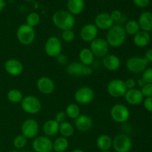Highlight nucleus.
Returning <instances> with one entry per match:
<instances>
[{
  "label": "nucleus",
  "mask_w": 152,
  "mask_h": 152,
  "mask_svg": "<svg viewBox=\"0 0 152 152\" xmlns=\"http://www.w3.org/2000/svg\"><path fill=\"white\" fill-rule=\"evenodd\" d=\"M53 25L61 31L72 30L76 25V19L67 10H56L52 16Z\"/></svg>",
  "instance_id": "obj_1"
},
{
  "label": "nucleus",
  "mask_w": 152,
  "mask_h": 152,
  "mask_svg": "<svg viewBox=\"0 0 152 152\" xmlns=\"http://www.w3.org/2000/svg\"><path fill=\"white\" fill-rule=\"evenodd\" d=\"M126 37L127 34L123 25L115 24L107 31L105 40L110 47L116 48L121 47L124 44Z\"/></svg>",
  "instance_id": "obj_2"
},
{
  "label": "nucleus",
  "mask_w": 152,
  "mask_h": 152,
  "mask_svg": "<svg viewBox=\"0 0 152 152\" xmlns=\"http://www.w3.org/2000/svg\"><path fill=\"white\" fill-rule=\"evenodd\" d=\"M16 39L20 44L23 45H30L36 39L35 29L27 24H22L16 30Z\"/></svg>",
  "instance_id": "obj_3"
},
{
  "label": "nucleus",
  "mask_w": 152,
  "mask_h": 152,
  "mask_svg": "<svg viewBox=\"0 0 152 152\" xmlns=\"http://www.w3.org/2000/svg\"><path fill=\"white\" fill-rule=\"evenodd\" d=\"M110 115L113 121L119 124H123L129 121L131 113L126 105L122 103H117L111 108Z\"/></svg>",
  "instance_id": "obj_4"
},
{
  "label": "nucleus",
  "mask_w": 152,
  "mask_h": 152,
  "mask_svg": "<svg viewBox=\"0 0 152 152\" xmlns=\"http://www.w3.org/2000/svg\"><path fill=\"white\" fill-rule=\"evenodd\" d=\"M21 108L26 114L35 115L42 110V102L38 97L33 95L24 96L21 101Z\"/></svg>",
  "instance_id": "obj_5"
},
{
  "label": "nucleus",
  "mask_w": 152,
  "mask_h": 152,
  "mask_svg": "<svg viewBox=\"0 0 152 152\" xmlns=\"http://www.w3.org/2000/svg\"><path fill=\"white\" fill-rule=\"evenodd\" d=\"M148 62L144 56H132L126 62V69L134 74H142L148 68Z\"/></svg>",
  "instance_id": "obj_6"
},
{
  "label": "nucleus",
  "mask_w": 152,
  "mask_h": 152,
  "mask_svg": "<svg viewBox=\"0 0 152 152\" xmlns=\"http://www.w3.org/2000/svg\"><path fill=\"white\" fill-rule=\"evenodd\" d=\"M74 97L77 104L83 105H88L94 99L95 93L89 86H82L76 91Z\"/></svg>",
  "instance_id": "obj_7"
},
{
  "label": "nucleus",
  "mask_w": 152,
  "mask_h": 152,
  "mask_svg": "<svg viewBox=\"0 0 152 152\" xmlns=\"http://www.w3.org/2000/svg\"><path fill=\"white\" fill-rule=\"evenodd\" d=\"M112 148L115 152H130L132 148V139L127 134H118L113 138Z\"/></svg>",
  "instance_id": "obj_8"
},
{
  "label": "nucleus",
  "mask_w": 152,
  "mask_h": 152,
  "mask_svg": "<svg viewBox=\"0 0 152 152\" xmlns=\"http://www.w3.org/2000/svg\"><path fill=\"white\" fill-rule=\"evenodd\" d=\"M66 72L72 77H89L93 74L91 66H86L80 62H72L66 66Z\"/></svg>",
  "instance_id": "obj_9"
},
{
  "label": "nucleus",
  "mask_w": 152,
  "mask_h": 152,
  "mask_svg": "<svg viewBox=\"0 0 152 152\" xmlns=\"http://www.w3.org/2000/svg\"><path fill=\"white\" fill-rule=\"evenodd\" d=\"M127 90L124 80L121 79H114L107 85V92L113 98L124 97Z\"/></svg>",
  "instance_id": "obj_10"
},
{
  "label": "nucleus",
  "mask_w": 152,
  "mask_h": 152,
  "mask_svg": "<svg viewBox=\"0 0 152 152\" xmlns=\"http://www.w3.org/2000/svg\"><path fill=\"white\" fill-rule=\"evenodd\" d=\"M45 52L50 57L56 58L62 53V44L57 37H50L45 43Z\"/></svg>",
  "instance_id": "obj_11"
},
{
  "label": "nucleus",
  "mask_w": 152,
  "mask_h": 152,
  "mask_svg": "<svg viewBox=\"0 0 152 152\" xmlns=\"http://www.w3.org/2000/svg\"><path fill=\"white\" fill-rule=\"evenodd\" d=\"M39 132V125L38 122L32 118L27 119L21 126V132L28 140H34L38 136Z\"/></svg>",
  "instance_id": "obj_12"
},
{
  "label": "nucleus",
  "mask_w": 152,
  "mask_h": 152,
  "mask_svg": "<svg viewBox=\"0 0 152 152\" xmlns=\"http://www.w3.org/2000/svg\"><path fill=\"white\" fill-rule=\"evenodd\" d=\"M90 49L95 57L103 58L109 53L110 46L105 39L97 37L90 43Z\"/></svg>",
  "instance_id": "obj_13"
},
{
  "label": "nucleus",
  "mask_w": 152,
  "mask_h": 152,
  "mask_svg": "<svg viewBox=\"0 0 152 152\" xmlns=\"http://www.w3.org/2000/svg\"><path fill=\"white\" fill-rule=\"evenodd\" d=\"M32 148L35 152H52L53 141L45 135L37 136L33 140Z\"/></svg>",
  "instance_id": "obj_14"
},
{
  "label": "nucleus",
  "mask_w": 152,
  "mask_h": 152,
  "mask_svg": "<svg viewBox=\"0 0 152 152\" xmlns=\"http://www.w3.org/2000/svg\"><path fill=\"white\" fill-rule=\"evenodd\" d=\"M99 30L94 23H88L83 25L80 31V37L84 42L91 43L97 38Z\"/></svg>",
  "instance_id": "obj_15"
},
{
  "label": "nucleus",
  "mask_w": 152,
  "mask_h": 152,
  "mask_svg": "<svg viewBox=\"0 0 152 152\" xmlns=\"http://www.w3.org/2000/svg\"><path fill=\"white\" fill-rule=\"evenodd\" d=\"M37 90L44 95H50L54 91L55 83L49 77L42 76L37 81Z\"/></svg>",
  "instance_id": "obj_16"
},
{
  "label": "nucleus",
  "mask_w": 152,
  "mask_h": 152,
  "mask_svg": "<svg viewBox=\"0 0 152 152\" xmlns=\"http://www.w3.org/2000/svg\"><path fill=\"white\" fill-rule=\"evenodd\" d=\"M4 68L6 72L13 77H18L23 73L24 65L21 61L11 58L4 62Z\"/></svg>",
  "instance_id": "obj_17"
},
{
  "label": "nucleus",
  "mask_w": 152,
  "mask_h": 152,
  "mask_svg": "<svg viewBox=\"0 0 152 152\" xmlns=\"http://www.w3.org/2000/svg\"><path fill=\"white\" fill-rule=\"evenodd\" d=\"M94 24L98 30L108 31L114 25H115L111 15L108 13H100L95 16Z\"/></svg>",
  "instance_id": "obj_18"
},
{
  "label": "nucleus",
  "mask_w": 152,
  "mask_h": 152,
  "mask_svg": "<svg viewBox=\"0 0 152 152\" xmlns=\"http://www.w3.org/2000/svg\"><path fill=\"white\" fill-rule=\"evenodd\" d=\"M75 127L79 132H88L91 130L94 126L93 119L87 114H80L74 121Z\"/></svg>",
  "instance_id": "obj_19"
},
{
  "label": "nucleus",
  "mask_w": 152,
  "mask_h": 152,
  "mask_svg": "<svg viewBox=\"0 0 152 152\" xmlns=\"http://www.w3.org/2000/svg\"><path fill=\"white\" fill-rule=\"evenodd\" d=\"M102 65L108 71H117L121 66V59L115 54H107L102 58Z\"/></svg>",
  "instance_id": "obj_20"
},
{
  "label": "nucleus",
  "mask_w": 152,
  "mask_h": 152,
  "mask_svg": "<svg viewBox=\"0 0 152 152\" xmlns=\"http://www.w3.org/2000/svg\"><path fill=\"white\" fill-rule=\"evenodd\" d=\"M125 99L128 104L131 105H138L142 102L144 96L140 88L129 89L127 90L124 96Z\"/></svg>",
  "instance_id": "obj_21"
},
{
  "label": "nucleus",
  "mask_w": 152,
  "mask_h": 152,
  "mask_svg": "<svg viewBox=\"0 0 152 152\" xmlns=\"http://www.w3.org/2000/svg\"><path fill=\"white\" fill-rule=\"evenodd\" d=\"M137 22L141 31L149 33L152 30V13L150 11H144L141 13Z\"/></svg>",
  "instance_id": "obj_22"
},
{
  "label": "nucleus",
  "mask_w": 152,
  "mask_h": 152,
  "mask_svg": "<svg viewBox=\"0 0 152 152\" xmlns=\"http://www.w3.org/2000/svg\"><path fill=\"white\" fill-rule=\"evenodd\" d=\"M59 123H58L54 119L48 120L43 123L42 132L46 137H51L56 136L59 133Z\"/></svg>",
  "instance_id": "obj_23"
},
{
  "label": "nucleus",
  "mask_w": 152,
  "mask_h": 152,
  "mask_svg": "<svg viewBox=\"0 0 152 152\" xmlns=\"http://www.w3.org/2000/svg\"><path fill=\"white\" fill-rule=\"evenodd\" d=\"M151 39V37L150 35V33L141 31V30L133 37L134 44L138 48L146 47L150 43Z\"/></svg>",
  "instance_id": "obj_24"
},
{
  "label": "nucleus",
  "mask_w": 152,
  "mask_h": 152,
  "mask_svg": "<svg viewBox=\"0 0 152 152\" xmlns=\"http://www.w3.org/2000/svg\"><path fill=\"white\" fill-rule=\"evenodd\" d=\"M67 10L72 15H79L85 8L84 0H67Z\"/></svg>",
  "instance_id": "obj_25"
},
{
  "label": "nucleus",
  "mask_w": 152,
  "mask_h": 152,
  "mask_svg": "<svg viewBox=\"0 0 152 152\" xmlns=\"http://www.w3.org/2000/svg\"><path fill=\"white\" fill-rule=\"evenodd\" d=\"M113 138L108 134H101L97 137L96 145L100 151H110L112 148Z\"/></svg>",
  "instance_id": "obj_26"
},
{
  "label": "nucleus",
  "mask_w": 152,
  "mask_h": 152,
  "mask_svg": "<svg viewBox=\"0 0 152 152\" xmlns=\"http://www.w3.org/2000/svg\"><path fill=\"white\" fill-rule=\"evenodd\" d=\"M79 62L86 66H91L94 62L95 56L89 48H85L81 49L78 54Z\"/></svg>",
  "instance_id": "obj_27"
},
{
  "label": "nucleus",
  "mask_w": 152,
  "mask_h": 152,
  "mask_svg": "<svg viewBox=\"0 0 152 152\" xmlns=\"http://www.w3.org/2000/svg\"><path fill=\"white\" fill-rule=\"evenodd\" d=\"M69 147V141L67 138L60 136L53 141V151L65 152Z\"/></svg>",
  "instance_id": "obj_28"
},
{
  "label": "nucleus",
  "mask_w": 152,
  "mask_h": 152,
  "mask_svg": "<svg viewBox=\"0 0 152 152\" xmlns=\"http://www.w3.org/2000/svg\"><path fill=\"white\" fill-rule=\"evenodd\" d=\"M74 132H75V128L68 121H65L59 124V133L63 137L67 139L71 137L74 135Z\"/></svg>",
  "instance_id": "obj_29"
},
{
  "label": "nucleus",
  "mask_w": 152,
  "mask_h": 152,
  "mask_svg": "<svg viewBox=\"0 0 152 152\" xmlns=\"http://www.w3.org/2000/svg\"><path fill=\"white\" fill-rule=\"evenodd\" d=\"M123 28H124L125 31H126L127 35L133 36V37L140 31V28L138 22L136 20H134V19L128 20L124 25Z\"/></svg>",
  "instance_id": "obj_30"
},
{
  "label": "nucleus",
  "mask_w": 152,
  "mask_h": 152,
  "mask_svg": "<svg viewBox=\"0 0 152 152\" xmlns=\"http://www.w3.org/2000/svg\"><path fill=\"white\" fill-rule=\"evenodd\" d=\"M67 117L72 120H76L81 114V109L78 104L70 103L67 105L65 111Z\"/></svg>",
  "instance_id": "obj_31"
},
{
  "label": "nucleus",
  "mask_w": 152,
  "mask_h": 152,
  "mask_svg": "<svg viewBox=\"0 0 152 152\" xmlns=\"http://www.w3.org/2000/svg\"><path fill=\"white\" fill-rule=\"evenodd\" d=\"M24 96L20 90L16 88L10 89L7 94V98L11 103H20L23 99Z\"/></svg>",
  "instance_id": "obj_32"
},
{
  "label": "nucleus",
  "mask_w": 152,
  "mask_h": 152,
  "mask_svg": "<svg viewBox=\"0 0 152 152\" xmlns=\"http://www.w3.org/2000/svg\"><path fill=\"white\" fill-rule=\"evenodd\" d=\"M40 22H41V17H40L39 14L37 12L30 13L26 16V19H25V24L34 28L37 27V25H39Z\"/></svg>",
  "instance_id": "obj_33"
},
{
  "label": "nucleus",
  "mask_w": 152,
  "mask_h": 152,
  "mask_svg": "<svg viewBox=\"0 0 152 152\" xmlns=\"http://www.w3.org/2000/svg\"><path fill=\"white\" fill-rule=\"evenodd\" d=\"M28 140L22 134L15 137L13 140V145L16 150H20L25 148L28 143Z\"/></svg>",
  "instance_id": "obj_34"
},
{
  "label": "nucleus",
  "mask_w": 152,
  "mask_h": 152,
  "mask_svg": "<svg viewBox=\"0 0 152 152\" xmlns=\"http://www.w3.org/2000/svg\"><path fill=\"white\" fill-rule=\"evenodd\" d=\"M62 39L65 42H72L75 39V33L73 30H66V31H62Z\"/></svg>",
  "instance_id": "obj_35"
},
{
  "label": "nucleus",
  "mask_w": 152,
  "mask_h": 152,
  "mask_svg": "<svg viewBox=\"0 0 152 152\" xmlns=\"http://www.w3.org/2000/svg\"><path fill=\"white\" fill-rule=\"evenodd\" d=\"M141 78L145 82V83H152V67L147 68L142 73Z\"/></svg>",
  "instance_id": "obj_36"
},
{
  "label": "nucleus",
  "mask_w": 152,
  "mask_h": 152,
  "mask_svg": "<svg viewBox=\"0 0 152 152\" xmlns=\"http://www.w3.org/2000/svg\"><path fill=\"white\" fill-rule=\"evenodd\" d=\"M144 98L152 96V83H145V86L140 88Z\"/></svg>",
  "instance_id": "obj_37"
},
{
  "label": "nucleus",
  "mask_w": 152,
  "mask_h": 152,
  "mask_svg": "<svg viewBox=\"0 0 152 152\" xmlns=\"http://www.w3.org/2000/svg\"><path fill=\"white\" fill-rule=\"evenodd\" d=\"M66 119H67V115L64 111H58V112L56 114V115H55V117H54V120H56L58 123H59V124L63 123V122L66 121Z\"/></svg>",
  "instance_id": "obj_38"
},
{
  "label": "nucleus",
  "mask_w": 152,
  "mask_h": 152,
  "mask_svg": "<svg viewBox=\"0 0 152 152\" xmlns=\"http://www.w3.org/2000/svg\"><path fill=\"white\" fill-rule=\"evenodd\" d=\"M110 15H111V18L114 20V23L117 24L119 21L120 20V19L122 18V16H123V13L120 11V10H114L110 13Z\"/></svg>",
  "instance_id": "obj_39"
},
{
  "label": "nucleus",
  "mask_w": 152,
  "mask_h": 152,
  "mask_svg": "<svg viewBox=\"0 0 152 152\" xmlns=\"http://www.w3.org/2000/svg\"><path fill=\"white\" fill-rule=\"evenodd\" d=\"M143 107L147 111L152 113V96L151 97H145L144 98L142 101Z\"/></svg>",
  "instance_id": "obj_40"
},
{
  "label": "nucleus",
  "mask_w": 152,
  "mask_h": 152,
  "mask_svg": "<svg viewBox=\"0 0 152 152\" xmlns=\"http://www.w3.org/2000/svg\"><path fill=\"white\" fill-rule=\"evenodd\" d=\"M56 60L60 65H67L68 64V57L62 53L56 56Z\"/></svg>",
  "instance_id": "obj_41"
},
{
  "label": "nucleus",
  "mask_w": 152,
  "mask_h": 152,
  "mask_svg": "<svg viewBox=\"0 0 152 152\" xmlns=\"http://www.w3.org/2000/svg\"><path fill=\"white\" fill-rule=\"evenodd\" d=\"M133 2L140 8H145L150 4V0H133Z\"/></svg>",
  "instance_id": "obj_42"
},
{
  "label": "nucleus",
  "mask_w": 152,
  "mask_h": 152,
  "mask_svg": "<svg viewBox=\"0 0 152 152\" xmlns=\"http://www.w3.org/2000/svg\"><path fill=\"white\" fill-rule=\"evenodd\" d=\"M125 85H126V87L128 90L129 89H133L135 88L137 86V83H136V80L134 79H132V78H129L127 79L126 80H125Z\"/></svg>",
  "instance_id": "obj_43"
},
{
  "label": "nucleus",
  "mask_w": 152,
  "mask_h": 152,
  "mask_svg": "<svg viewBox=\"0 0 152 152\" xmlns=\"http://www.w3.org/2000/svg\"><path fill=\"white\" fill-rule=\"evenodd\" d=\"M144 58L148 61V63L149 62H152V48L146 50V52L145 53V56H144Z\"/></svg>",
  "instance_id": "obj_44"
},
{
  "label": "nucleus",
  "mask_w": 152,
  "mask_h": 152,
  "mask_svg": "<svg viewBox=\"0 0 152 152\" xmlns=\"http://www.w3.org/2000/svg\"><path fill=\"white\" fill-rule=\"evenodd\" d=\"M136 83H137V86H138V87L140 88V89L141 88L143 87L145 84V82L144 81L142 78L138 79V80L136 81Z\"/></svg>",
  "instance_id": "obj_45"
},
{
  "label": "nucleus",
  "mask_w": 152,
  "mask_h": 152,
  "mask_svg": "<svg viewBox=\"0 0 152 152\" xmlns=\"http://www.w3.org/2000/svg\"><path fill=\"white\" fill-rule=\"evenodd\" d=\"M6 6V3L4 1V0H0V13L2 12V10H4V8Z\"/></svg>",
  "instance_id": "obj_46"
},
{
  "label": "nucleus",
  "mask_w": 152,
  "mask_h": 152,
  "mask_svg": "<svg viewBox=\"0 0 152 152\" xmlns=\"http://www.w3.org/2000/svg\"><path fill=\"white\" fill-rule=\"evenodd\" d=\"M71 152H85L83 149H80V148H76V149H74L73 151Z\"/></svg>",
  "instance_id": "obj_47"
},
{
  "label": "nucleus",
  "mask_w": 152,
  "mask_h": 152,
  "mask_svg": "<svg viewBox=\"0 0 152 152\" xmlns=\"http://www.w3.org/2000/svg\"><path fill=\"white\" fill-rule=\"evenodd\" d=\"M7 152H20V151H18V150H11V151H9Z\"/></svg>",
  "instance_id": "obj_48"
},
{
  "label": "nucleus",
  "mask_w": 152,
  "mask_h": 152,
  "mask_svg": "<svg viewBox=\"0 0 152 152\" xmlns=\"http://www.w3.org/2000/svg\"><path fill=\"white\" fill-rule=\"evenodd\" d=\"M150 35H151V37H152V30H151V31H150Z\"/></svg>",
  "instance_id": "obj_49"
},
{
  "label": "nucleus",
  "mask_w": 152,
  "mask_h": 152,
  "mask_svg": "<svg viewBox=\"0 0 152 152\" xmlns=\"http://www.w3.org/2000/svg\"><path fill=\"white\" fill-rule=\"evenodd\" d=\"M100 152H111V151H100Z\"/></svg>",
  "instance_id": "obj_50"
},
{
  "label": "nucleus",
  "mask_w": 152,
  "mask_h": 152,
  "mask_svg": "<svg viewBox=\"0 0 152 152\" xmlns=\"http://www.w3.org/2000/svg\"><path fill=\"white\" fill-rule=\"evenodd\" d=\"M26 1H33V0H26Z\"/></svg>",
  "instance_id": "obj_51"
},
{
  "label": "nucleus",
  "mask_w": 152,
  "mask_h": 152,
  "mask_svg": "<svg viewBox=\"0 0 152 152\" xmlns=\"http://www.w3.org/2000/svg\"><path fill=\"white\" fill-rule=\"evenodd\" d=\"M28 152H35V151H28Z\"/></svg>",
  "instance_id": "obj_52"
},
{
  "label": "nucleus",
  "mask_w": 152,
  "mask_h": 152,
  "mask_svg": "<svg viewBox=\"0 0 152 152\" xmlns=\"http://www.w3.org/2000/svg\"><path fill=\"white\" fill-rule=\"evenodd\" d=\"M0 152H1V149H0Z\"/></svg>",
  "instance_id": "obj_53"
},
{
  "label": "nucleus",
  "mask_w": 152,
  "mask_h": 152,
  "mask_svg": "<svg viewBox=\"0 0 152 152\" xmlns=\"http://www.w3.org/2000/svg\"><path fill=\"white\" fill-rule=\"evenodd\" d=\"M151 121H152V118H151Z\"/></svg>",
  "instance_id": "obj_54"
},
{
  "label": "nucleus",
  "mask_w": 152,
  "mask_h": 152,
  "mask_svg": "<svg viewBox=\"0 0 152 152\" xmlns=\"http://www.w3.org/2000/svg\"><path fill=\"white\" fill-rule=\"evenodd\" d=\"M84 1H85V0H84Z\"/></svg>",
  "instance_id": "obj_55"
}]
</instances>
